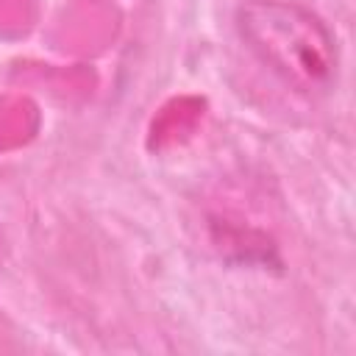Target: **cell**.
Segmentation results:
<instances>
[{
	"instance_id": "cell-1",
	"label": "cell",
	"mask_w": 356,
	"mask_h": 356,
	"mask_svg": "<svg viewBox=\"0 0 356 356\" xmlns=\"http://www.w3.org/2000/svg\"><path fill=\"white\" fill-rule=\"evenodd\" d=\"M236 31L250 53L300 95H325L337 83L339 50L328 25L292 0H245Z\"/></svg>"
}]
</instances>
